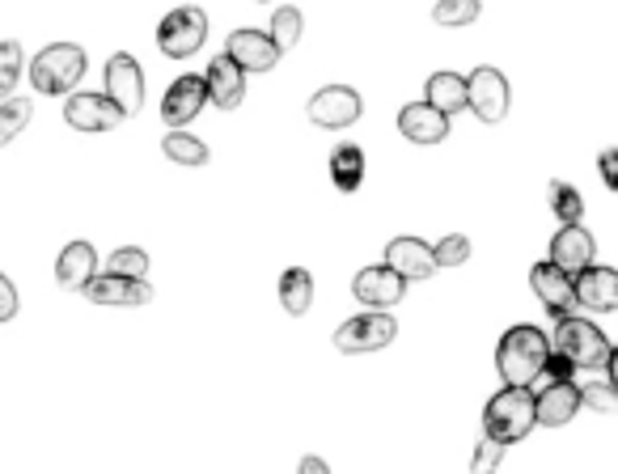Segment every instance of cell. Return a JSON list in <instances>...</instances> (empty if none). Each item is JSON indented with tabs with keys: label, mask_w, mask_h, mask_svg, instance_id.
Here are the masks:
<instances>
[{
	"label": "cell",
	"mask_w": 618,
	"mask_h": 474,
	"mask_svg": "<svg viewBox=\"0 0 618 474\" xmlns=\"http://www.w3.org/2000/svg\"><path fill=\"white\" fill-rule=\"evenodd\" d=\"M551 360V339L542 335L539 326H512L504 330L500 348H496V369H500L504 386H521L530 390L546 373Z\"/></svg>",
	"instance_id": "cell-1"
},
{
	"label": "cell",
	"mask_w": 618,
	"mask_h": 474,
	"mask_svg": "<svg viewBox=\"0 0 618 474\" xmlns=\"http://www.w3.org/2000/svg\"><path fill=\"white\" fill-rule=\"evenodd\" d=\"M539 424V395L521 390V386H504L500 395L483 407V436L500 440V445H517L534 433Z\"/></svg>",
	"instance_id": "cell-2"
},
{
	"label": "cell",
	"mask_w": 618,
	"mask_h": 474,
	"mask_svg": "<svg viewBox=\"0 0 618 474\" xmlns=\"http://www.w3.org/2000/svg\"><path fill=\"white\" fill-rule=\"evenodd\" d=\"M551 352L568 356L577 369H606V356H610V344L606 335L589 322V317H564L555 322V339H551Z\"/></svg>",
	"instance_id": "cell-3"
},
{
	"label": "cell",
	"mask_w": 618,
	"mask_h": 474,
	"mask_svg": "<svg viewBox=\"0 0 618 474\" xmlns=\"http://www.w3.org/2000/svg\"><path fill=\"white\" fill-rule=\"evenodd\" d=\"M85 73V51L77 42H51L30 60V80L39 93H69Z\"/></svg>",
	"instance_id": "cell-4"
},
{
	"label": "cell",
	"mask_w": 618,
	"mask_h": 474,
	"mask_svg": "<svg viewBox=\"0 0 618 474\" xmlns=\"http://www.w3.org/2000/svg\"><path fill=\"white\" fill-rule=\"evenodd\" d=\"M203 42H208V17H203V9H195V4H183V9L165 13L161 26H157V47H161V55H170V60H187Z\"/></svg>",
	"instance_id": "cell-5"
},
{
	"label": "cell",
	"mask_w": 618,
	"mask_h": 474,
	"mask_svg": "<svg viewBox=\"0 0 618 474\" xmlns=\"http://www.w3.org/2000/svg\"><path fill=\"white\" fill-rule=\"evenodd\" d=\"M394 335H398V326H394V317L390 314H378V310H369V314L351 317L344 322L339 330H335V348L339 352H382L386 344H394Z\"/></svg>",
	"instance_id": "cell-6"
},
{
	"label": "cell",
	"mask_w": 618,
	"mask_h": 474,
	"mask_svg": "<svg viewBox=\"0 0 618 474\" xmlns=\"http://www.w3.org/2000/svg\"><path fill=\"white\" fill-rule=\"evenodd\" d=\"M360 111H364V107H360V93L348 89V85H326V89H318L306 107L309 123H318V127H326V132L351 127V123L360 118Z\"/></svg>",
	"instance_id": "cell-7"
},
{
	"label": "cell",
	"mask_w": 618,
	"mask_h": 474,
	"mask_svg": "<svg viewBox=\"0 0 618 474\" xmlns=\"http://www.w3.org/2000/svg\"><path fill=\"white\" fill-rule=\"evenodd\" d=\"M530 288L539 292V301L546 305V314L555 317V322L572 317V310H577V279L568 276V272H559L551 259L530 267Z\"/></svg>",
	"instance_id": "cell-8"
},
{
	"label": "cell",
	"mask_w": 618,
	"mask_h": 474,
	"mask_svg": "<svg viewBox=\"0 0 618 474\" xmlns=\"http://www.w3.org/2000/svg\"><path fill=\"white\" fill-rule=\"evenodd\" d=\"M351 292H356V301L360 305H369V310H378V314H386L390 305H398L403 301V292H407V279L398 276L394 267H364V272H356L351 279Z\"/></svg>",
	"instance_id": "cell-9"
},
{
	"label": "cell",
	"mask_w": 618,
	"mask_h": 474,
	"mask_svg": "<svg viewBox=\"0 0 618 474\" xmlns=\"http://www.w3.org/2000/svg\"><path fill=\"white\" fill-rule=\"evenodd\" d=\"M466 85H470V111L483 118V123H500L504 115H508V80H504L500 68H474L470 77H466Z\"/></svg>",
	"instance_id": "cell-10"
},
{
	"label": "cell",
	"mask_w": 618,
	"mask_h": 474,
	"mask_svg": "<svg viewBox=\"0 0 618 474\" xmlns=\"http://www.w3.org/2000/svg\"><path fill=\"white\" fill-rule=\"evenodd\" d=\"M94 305H115V310H136V305H149L153 301V288L145 279H127V276H94L81 288Z\"/></svg>",
	"instance_id": "cell-11"
},
{
	"label": "cell",
	"mask_w": 618,
	"mask_h": 474,
	"mask_svg": "<svg viewBox=\"0 0 618 474\" xmlns=\"http://www.w3.org/2000/svg\"><path fill=\"white\" fill-rule=\"evenodd\" d=\"M225 55H230L237 68H246V73H271L284 51L263 30H233L230 42H225Z\"/></svg>",
	"instance_id": "cell-12"
},
{
	"label": "cell",
	"mask_w": 618,
	"mask_h": 474,
	"mask_svg": "<svg viewBox=\"0 0 618 474\" xmlns=\"http://www.w3.org/2000/svg\"><path fill=\"white\" fill-rule=\"evenodd\" d=\"M123 118L127 115L119 111L107 93H102V98H98V93H73V98L64 102V123L77 127V132H111Z\"/></svg>",
	"instance_id": "cell-13"
},
{
	"label": "cell",
	"mask_w": 618,
	"mask_h": 474,
	"mask_svg": "<svg viewBox=\"0 0 618 474\" xmlns=\"http://www.w3.org/2000/svg\"><path fill=\"white\" fill-rule=\"evenodd\" d=\"M107 98L115 102L123 115H136L145 102V73L132 55H111L107 64Z\"/></svg>",
	"instance_id": "cell-14"
},
{
	"label": "cell",
	"mask_w": 618,
	"mask_h": 474,
	"mask_svg": "<svg viewBox=\"0 0 618 474\" xmlns=\"http://www.w3.org/2000/svg\"><path fill=\"white\" fill-rule=\"evenodd\" d=\"M593 250H597V241L584 225H564L559 234L551 237V263L559 272H568L572 279L593 267Z\"/></svg>",
	"instance_id": "cell-15"
},
{
	"label": "cell",
	"mask_w": 618,
	"mask_h": 474,
	"mask_svg": "<svg viewBox=\"0 0 618 474\" xmlns=\"http://www.w3.org/2000/svg\"><path fill=\"white\" fill-rule=\"evenodd\" d=\"M386 267H394L407 284L436 276V246H428L420 237H394L386 246Z\"/></svg>",
	"instance_id": "cell-16"
},
{
	"label": "cell",
	"mask_w": 618,
	"mask_h": 474,
	"mask_svg": "<svg viewBox=\"0 0 618 474\" xmlns=\"http://www.w3.org/2000/svg\"><path fill=\"white\" fill-rule=\"evenodd\" d=\"M212 98H208V80H199V77H178L170 89H165V102H161V118L178 132L183 123H191L203 107H208Z\"/></svg>",
	"instance_id": "cell-17"
},
{
	"label": "cell",
	"mask_w": 618,
	"mask_h": 474,
	"mask_svg": "<svg viewBox=\"0 0 618 474\" xmlns=\"http://www.w3.org/2000/svg\"><path fill=\"white\" fill-rule=\"evenodd\" d=\"M208 98L221 107V111H237L242 107V98H246V68H237L230 55H217L212 64H208Z\"/></svg>",
	"instance_id": "cell-18"
},
{
	"label": "cell",
	"mask_w": 618,
	"mask_h": 474,
	"mask_svg": "<svg viewBox=\"0 0 618 474\" xmlns=\"http://www.w3.org/2000/svg\"><path fill=\"white\" fill-rule=\"evenodd\" d=\"M584 407L577 382H551L539 395V424L542 428H564L577 420V411Z\"/></svg>",
	"instance_id": "cell-19"
},
{
	"label": "cell",
	"mask_w": 618,
	"mask_h": 474,
	"mask_svg": "<svg viewBox=\"0 0 618 474\" xmlns=\"http://www.w3.org/2000/svg\"><path fill=\"white\" fill-rule=\"evenodd\" d=\"M577 305L593 314H610L618 310V272L615 267H589L577 276Z\"/></svg>",
	"instance_id": "cell-20"
},
{
	"label": "cell",
	"mask_w": 618,
	"mask_h": 474,
	"mask_svg": "<svg viewBox=\"0 0 618 474\" xmlns=\"http://www.w3.org/2000/svg\"><path fill=\"white\" fill-rule=\"evenodd\" d=\"M398 132H403L411 145H441V140L449 136V115H441V111L428 107V102H411V107H403V115H398Z\"/></svg>",
	"instance_id": "cell-21"
},
{
	"label": "cell",
	"mask_w": 618,
	"mask_h": 474,
	"mask_svg": "<svg viewBox=\"0 0 618 474\" xmlns=\"http://www.w3.org/2000/svg\"><path fill=\"white\" fill-rule=\"evenodd\" d=\"M94 276H98V254H94L89 241H73V246L60 250V259H55V279H60V288H85Z\"/></svg>",
	"instance_id": "cell-22"
},
{
	"label": "cell",
	"mask_w": 618,
	"mask_h": 474,
	"mask_svg": "<svg viewBox=\"0 0 618 474\" xmlns=\"http://www.w3.org/2000/svg\"><path fill=\"white\" fill-rule=\"evenodd\" d=\"M424 102L436 107L441 115H458V111L470 107V85L458 73H432L424 85Z\"/></svg>",
	"instance_id": "cell-23"
},
{
	"label": "cell",
	"mask_w": 618,
	"mask_h": 474,
	"mask_svg": "<svg viewBox=\"0 0 618 474\" xmlns=\"http://www.w3.org/2000/svg\"><path fill=\"white\" fill-rule=\"evenodd\" d=\"M280 305L293 317H301L313 305V276H309L306 267H288L280 276Z\"/></svg>",
	"instance_id": "cell-24"
},
{
	"label": "cell",
	"mask_w": 618,
	"mask_h": 474,
	"mask_svg": "<svg viewBox=\"0 0 618 474\" xmlns=\"http://www.w3.org/2000/svg\"><path fill=\"white\" fill-rule=\"evenodd\" d=\"M331 178H335L339 191H356L364 183V153L356 145H339L331 153Z\"/></svg>",
	"instance_id": "cell-25"
},
{
	"label": "cell",
	"mask_w": 618,
	"mask_h": 474,
	"mask_svg": "<svg viewBox=\"0 0 618 474\" xmlns=\"http://www.w3.org/2000/svg\"><path fill=\"white\" fill-rule=\"evenodd\" d=\"M161 149H165V158L178 161V165H203L208 161V145L199 140V136H191V132H170L165 140H161Z\"/></svg>",
	"instance_id": "cell-26"
},
{
	"label": "cell",
	"mask_w": 618,
	"mask_h": 474,
	"mask_svg": "<svg viewBox=\"0 0 618 474\" xmlns=\"http://www.w3.org/2000/svg\"><path fill=\"white\" fill-rule=\"evenodd\" d=\"M301 30H306L301 9H293V4L275 9V17H271V39H275V47H280V51H288L293 42L301 39Z\"/></svg>",
	"instance_id": "cell-27"
},
{
	"label": "cell",
	"mask_w": 618,
	"mask_h": 474,
	"mask_svg": "<svg viewBox=\"0 0 618 474\" xmlns=\"http://www.w3.org/2000/svg\"><path fill=\"white\" fill-rule=\"evenodd\" d=\"M551 212H555L564 225H580L584 199H580V191L577 187H568V183H551Z\"/></svg>",
	"instance_id": "cell-28"
},
{
	"label": "cell",
	"mask_w": 618,
	"mask_h": 474,
	"mask_svg": "<svg viewBox=\"0 0 618 474\" xmlns=\"http://www.w3.org/2000/svg\"><path fill=\"white\" fill-rule=\"evenodd\" d=\"M30 123V102L26 98H9L0 102V145H9L13 136H22Z\"/></svg>",
	"instance_id": "cell-29"
},
{
	"label": "cell",
	"mask_w": 618,
	"mask_h": 474,
	"mask_svg": "<svg viewBox=\"0 0 618 474\" xmlns=\"http://www.w3.org/2000/svg\"><path fill=\"white\" fill-rule=\"evenodd\" d=\"M479 0H436V9H432V17H436V26H470L474 17H479Z\"/></svg>",
	"instance_id": "cell-30"
},
{
	"label": "cell",
	"mask_w": 618,
	"mask_h": 474,
	"mask_svg": "<svg viewBox=\"0 0 618 474\" xmlns=\"http://www.w3.org/2000/svg\"><path fill=\"white\" fill-rule=\"evenodd\" d=\"M22 47L17 42H0V98H13V85L22 80Z\"/></svg>",
	"instance_id": "cell-31"
},
{
	"label": "cell",
	"mask_w": 618,
	"mask_h": 474,
	"mask_svg": "<svg viewBox=\"0 0 618 474\" xmlns=\"http://www.w3.org/2000/svg\"><path fill=\"white\" fill-rule=\"evenodd\" d=\"M107 272H111V276L145 279V272H149V254H145V250H136V246H123V250H115V254H111Z\"/></svg>",
	"instance_id": "cell-32"
},
{
	"label": "cell",
	"mask_w": 618,
	"mask_h": 474,
	"mask_svg": "<svg viewBox=\"0 0 618 474\" xmlns=\"http://www.w3.org/2000/svg\"><path fill=\"white\" fill-rule=\"evenodd\" d=\"M504 449L508 445H500V440H492V436H483L479 440V449H474V458H470V474H496L504 462Z\"/></svg>",
	"instance_id": "cell-33"
},
{
	"label": "cell",
	"mask_w": 618,
	"mask_h": 474,
	"mask_svg": "<svg viewBox=\"0 0 618 474\" xmlns=\"http://www.w3.org/2000/svg\"><path fill=\"white\" fill-rule=\"evenodd\" d=\"M580 395H584V407L589 411H597V415H615L618 411V395H615V386L606 382H589V386H580Z\"/></svg>",
	"instance_id": "cell-34"
},
{
	"label": "cell",
	"mask_w": 618,
	"mask_h": 474,
	"mask_svg": "<svg viewBox=\"0 0 618 474\" xmlns=\"http://www.w3.org/2000/svg\"><path fill=\"white\" fill-rule=\"evenodd\" d=\"M466 259H470V237L449 234L436 246V267H462Z\"/></svg>",
	"instance_id": "cell-35"
},
{
	"label": "cell",
	"mask_w": 618,
	"mask_h": 474,
	"mask_svg": "<svg viewBox=\"0 0 618 474\" xmlns=\"http://www.w3.org/2000/svg\"><path fill=\"white\" fill-rule=\"evenodd\" d=\"M572 373H577V364H572L568 356L551 352V360H546V373H542V377H551V382H572Z\"/></svg>",
	"instance_id": "cell-36"
},
{
	"label": "cell",
	"mask_w": 618,
	"mask_h": 474,
	"mask_svg": "<svg viewBox=\"0 0 618 474\" xmlns=\"http://www.w3.org/2000/svg\"><path fill=\"white\" fill-rule=\"evenodd\" d=\"M13 314H17V288H13L9 276L0 272V322H9Z\"/></svg>",
	"instance_id": "cell-37"
},
{
	"label": "cell",
	"mask_w": 618,
	"mask_h": 474,
	"mask_svg": "<svg viewBox=\"0 0 618 474\" xmlns=\"http://www.w3.org/2000/svg\"><path fill=\"white\" fill-rule=\"evenodd\" d=\"M597 170H602V183L618 191V149H606L602 158H597Z\"/></svg>",
	"instance_id": "cell-38"
},
{
	"label": "cell",
	"mask_w": 618,
	"mask_h": 474,
	"mask_svg": "<svg viewBox=\"0 0 618 474\" xmlns=\"http://www.w3.org/2000/svg\"><path fill=\"white\" fill-rule=\"evenodd\" d=\"M297 474H331V466H326L322 458H301V466H297Z\"/></svg>",
	"instance_id": "cell-39"
},
{
	"label": "cell",
	"mask_w": 618,
	"mask_h": 474,
	"mask_svg": "<svg viewBox=\"0 0 618 474\" xmlns=\"http://www.w3.org/2000/svg\"><path fill=\"white\" fill-rule=\"evenodd\" d=\"M606 373H610V386L618 395V348H610V356H606Z\"/></svg>",
	"instance_id": "cell-40"
}]
</instances>
